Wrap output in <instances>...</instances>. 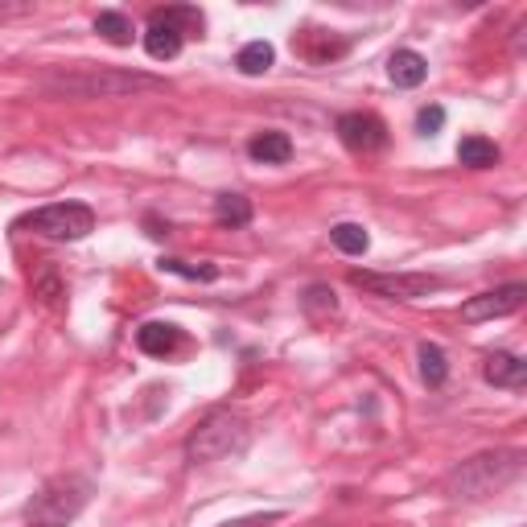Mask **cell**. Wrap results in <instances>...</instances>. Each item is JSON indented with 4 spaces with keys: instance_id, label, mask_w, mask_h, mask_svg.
I'll return each instance as SVG.
<instances>
[{
    "instance_id": "1",
    "label": "cell",
    "mask_w": 527,
    "mask_h": 527,
    "mask_svg": "<svg viewBox=\"0 0 527 527\" xmlns=\"http://www.w3.org/2000/svg\"><path fill=\"white\" fill-rule=\"evenodd\" d=\"M252 441V425L231 408H210L186 437V458L194 466H215L243 453Z\"/></svg>"
},
{
    "instance_id": "2",
    "label": "cell",
    "mask_w": 527,
    "mask_h": 527,
    "mask_svg": "<svg viewBox=\"0 0 527 527\" xmlns=\"http://www.w3.org/2000/svg\"><path fill=\"white\" fill-rule=\"evenodd\" d=\"M523 470V453L519 449H495V453H478V458L453 466L449 478H445V490L453 499H466V503H478L495 490L511 486Z\"/></svg>"
},
{
    "instance_id": "3",
    "label": "cell",
    "mask_w": 527,
    "mask_h": 527,
    "mask_svg": "<svg viewBox=\"0 0 527 527\" xmlns=\"http://www.w3.org/2000/svg\"><path fill=\"white\" fill-rule=\"evenodd\" d=\"M165 79L140 75V70H75V75H50L42 91L62 99H120L136 91H161Z\"/></svg>"
},
{
    "instance_id": "4",
    "label": "cell",
    "mask_w": 527,
    "mask_h": 527,
    "mask_svg": "<svg viewBox=\"0 0 527 527\" xmlns=\"http://www.w3.org/2000/svg\"><path fill=\"white\" fill-rule=\"evenodd\" d=\"M95 495V482L83 478V474H62L54 482H46L38 495H33V503L25 507L29 523L33 527H66L70 519H75Z\"/></svg>"
},
{
    "instance_id": "5",
    "label": "cell",
    "mask_w": 527,
    "mask_h": 527,
    "mask_svg": "<svg viewBox=\"0 0 527 527\" xmlns=\"http://www.w3.org/2000/svg\"><path fill=\"white\" fill-rule=\"evenodd\" d=\"M29 227L46 235V239H58V243H75L83 235L95 231V210L87 202H54V206H42L29 215Z\"/></svg>"
},
{
    "instance_id": "6",
    "label": "cell",
    "mask_w": 527,
    "mask_h": 527,
    "mask_svg": "<svg viewBox=\"0 0 527 527\" xmlns=\"http://www.w3.org/2000/svg\"><path fill=\"white\" fill-rule=\"evenodd\" d=\"M350 285L371 289L388 301H416V297H429L433 289H441V280L429 272H350Z\"/></svg>"
},
{
    "instance_id": "7",
    "label": "cell",
    "mask_w": 527,
    "mask_h": 527,
    "mask_svg": "<svg viewBox=\"0 0 527 527\" xmlns=\"http://www.w3.org/2000/svg\"><path fill=\"white\" fill-rule=\"evenodd\" d=\"M523 301H527V285H523V280H511V285H499V289H490V293L470 297L462 305V322L466 326H478V322L507 318V313H515Z\"/></svg>"
},
{
    "instance_id": "8",
    "label": "cell",
    "mask_w": 527,
    "mask_h": 527,
    "mask_svg": "<svg viewBox=\"0 0 527 527\" xmlns=\"http://www.w3.org/2000/svg\"><path fill=\"white\" fill-rule=\"evenodd\" d=\"M338 140L350 153H375L388 145V124H383L375 112H346L338 116Z\"/></svg>"
},
{
    "instance_id": "9",
    "label": "cell",
    "mask_w": 527,
    "mask_h": 527,
    "mask_svg": "<svg viewBox=\"0 0 527 527\" xmlns=\"http://www.w3.org/2000/svg\"><path fill=\"white\" fill-rule=\"evenodd\" d=\"M182 42H186V33L173 25V21H165V17H149V29H145V50H149V58H157V62H169V58H178L182 54Z\"/></svg>"
},
{
    "instance_id": "10",
    "label": "cell",
    "mask_w": 527,
    "mask_h": 527,
    "mask_svg": "<svg viewBox=\"0 0 527 527\" xmlns=\"http://www.w3.org/2000/svg\"><path fill=\"white\" fill-rule=\"evenodd\" d=\"M482 375H486L490 388H523V383H527V363L519 355H507V350H495V355H486Z\"/></svg>"
},
{
    "instance_id": "11",
    "label": "cell",
    "mask_w": 527,
    "mask_h": 527,
    "mask_svg": "<svg viewBox=\"0 0 527 527\" xmlns=\"http://www.w3.org/2000/svg\"><path fill=\"white\" fill-rule=\"evenodd\" d=\"M178 342H182V330L173 326V322H145V326L136 330V346L145 350V355H153V359L173 355V350H178Z\"/></svg>"
},
{
    "instance_id": "12",
    "label": "cell",
    "mask_w": 527,
    "mask_h": 527,
    "mask_svg": "<svg viewBox=\"0 0 527 527\" xmlns=\"http://www.w3.org/2000/svg\"><path fill=\"white\" fill-rule=\"evenodd\" d=\"M388 75H392L396 87L412 91V87H420L429 79V62H425V54H416V50H396L388 58Z\"/></svg>"
},
{
    "instance_id": "13",
    "label": "cell",
    "mask_w": 527,
    "mask_h": 527,
    "mask_svg": "<svg viewBox=\"0 0 527 527\" xmlns=\"http://www.w3.org/2000/svg\"><path fill=\"white\" fill-rule=\"evenodd\" d=\"M248 157L260 165H285L293 157V140L285 132H256L248 140Z\"/></svg>"
},
{
    "instance_id": "14",
    "label": "cell",
    "mask_w": 527,
    "mask_h": 527,
    "mask_svg": "<svg viewBox=\"0 0 527 527\" xmlns=\"http://www.w3.org/2000/svg\"><path fill=\"white\" fill-rule=\"evenodd\" d=\"M215 223L219 227H231V231L248 227L252 223V202L243 198V194H219L215 198Z\"/></svg>"
},
{
    "instance_id": "15",
    "label": "cell",
    "mask_w": 527,
    "mask_h": 527,
    "mask_svg": "<svg viewBox=\"0 0 527 527\" xmlns=\"http://www.w3.org/2000/svg\"><path fill=\"white\" fill-rule=\"evenodd\" d=\"M458 161L470 165V169H490V165H499V145L495 140H486V136H462Z\"/></svg>"
},
{
    "instance_id": "16",
    "label": "cell",
    "mask_w": 527,
    "mask_h": 527,
    "mask_svg": "<svg viewBox=\"0 0 527 527\" xmlns=\"http://www.w3.org/2000/svg\"><path fill=\"white\" fill-rule=\"evenodd\" d=\"M416 359H420V379L429 383V388H441V383L449 379V363H445V350L437 342H420L416 350Z\"/></svg>"
},
{
    "instance_id": "17",
    "label": "cell",
    "mask_w": 527,
    "mask_h": 527,
    "mask_svg": "<svg viewBox=\"0 0 527 527\" xmlns=\"http://www.w3.org/2000/svg\"><path fill=\"white\" fill-rule=\"evenodd\" d=\"M95 33L99 38H108L112 46H132V21L124 17V13H116V9H103L99 17H95Z\"/></svg>"
},
{
    "instance_id": "18",
    "label": "cell",
    "mask_w": 527,
    "mask_h": 527,
    "mask_svg": "<svg viewBox=\"0 0 527 527\" xmlns=\"http://www.w3.org/2000/svg\"><path fill=\"white\" fill-rule=\"evenodd\" d=\"M272 62H276V50H272V42H248L239 50V58H235V66L243 70V75H264V70H272Z\"/></svg>"
},
{
    "instance_id": "19",
    "label": "cell",
    "mask_w": 527,
    "mask_h": 527,
    "mask_svg": "<svg viewBox=\"0 0 527 527\" xmlns=\"http://www.w3.org/2000/svg\"><path fill=\"white\" fill-rule=\"evenodd\" d=\"M330 239H334V248H338L342 256H363V252L371 248V235H367L359 223H338V227L330 231Z\"/></svg>"
},
{
    "instance_id": "20",
    "label": "cell",
    "mask_w": 527,
    "mask_h": 527,
    "mask_svg": "<svg viewBox=\"0 0 527 527\" xmlns=\"http://www.w3.org/2000/svg\"><path fill=\"white\" fill-rule=\"evenodd\" d=\"M157 268H161V272H173V276H186V280H215V276H219V268H210V264L194 268V264H186V260H161Z\"/></svg>"
},
{
    "instance_id": "21",
    "label": "cell",
    "mask_w": 527,
    "mask_h": 527,
    "mask_svg": "<svg viewBox=\"0 0 527 527\" xmlns=\"http://www.w3.org/2000/svg\"><path fill=\"white\" fill-rule=\"evenodd\" d=\"M445 128V108H437V103H429V108L416 112V132L420 136H437Z\"/></svg>"
},
{
    "instance_id": "22",
    "label": "cell",
    "mask_w": 527,
    "mask_h": 527,
    "mask_svg": "<svg viewBox=\"0 0 527 527\" xmlns=\"http://www.w3.org/2000/svg\"><path fill=\"white\" fill-rule=\"evenodd\" d=\"M305 309H309V313H322V309H330V313H334V289L313 285V289L305 293Z\"/></svg>"
},
{
    "instance_id": "23",
    "label": "cell",
    "mask_w": 527,
    "mask_h": 527,
    "mask_svg": "<svg viewBox=\"0 0 527 527\" xmlns=\"http://www.w3.org/2000/svg\"><path fill=\"white\" fill-rule=\"evenodd\" d=\"M223 527H248V523H223Z\"/></svg>"
}]
</instances>
